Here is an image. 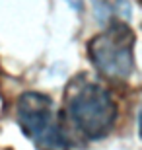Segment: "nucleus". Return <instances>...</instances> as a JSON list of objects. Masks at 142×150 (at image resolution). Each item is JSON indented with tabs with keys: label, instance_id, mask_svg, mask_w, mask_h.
I'll return each instance as SVG.
<instances>
[{
	"label": "nucleus",
	"instance_id": "f257e3e1",
	"mask_svg": "<svg viewBox=\"0 0 142 150\" xmlns=\"http://www.w3.org/2000/svg\"><path fill=\"white\" fill-rule=\"evenodd\" d=\"M62 115L86 140H101L117 123V103L101 82L82 72L72 78L64 90Z\"/></svg>",
	"mask_w": 142,
	"mask_h": 150
},
{
	"label": "nucleus",
	"instance_id": "f03ea898",
	"mask_svg": "<svg viewBox=\"0 0 142 150\" xmlns=\"http://www.w3.org/2000/svg\"><path fill=\"white\" fill-rule=\"evenodd\" d=\"M136 33L125 20H113L88 41V57L99 74L109 80H129L134 72Z\"/></svg>",
	"mask_w": 142,
	"mask_h": 150
},
{
	"label": "nucleus",
	"instance_id": "7ed1b4c3",
	"mask_svg": "<svg viewBox=\"0 0 142 150\" xmlns=\"http://www.w3.org/2000/svg\"><path fill=\"white\" fill-rule=\"evenodd\" d=\"M16 121L37 150H70L55 103L47 94L23 92L16 105Z\"/></svg>",
	"mask_w": 142,
	"mask_h": 150
},
{
	"label": "nucleus",
	"instance_id": "20e7f679",
	"mask_svg": "<svg viewBox=\"0 0 142 150\" xmlns=\"http://www.w3.org/2000/svg\"><path fill=\"white\" fill-rule=\"evenodd\" d=\"M93 8L99 12L101 18H109V22L117 18H126L131 16V6L129 0H93Z\"/></svg>",
	"mask_w": 142,
	"mask_h": 150
},
{
	"label": "nucleus",
	"instance_id": "39448f33",
	"mask_svg": "<svg viewBox=\"0 0 142 150\" xmlns=\"http://www.w3.org/2000/svg\"><path fill=\"white\" fill-rule=\"evenodd\" d=\"M68 4H70L74 10H82V0H68Z\"/></svg>",
	"mask_w": 142,
	"mask_h": 150
}]
</instances>
